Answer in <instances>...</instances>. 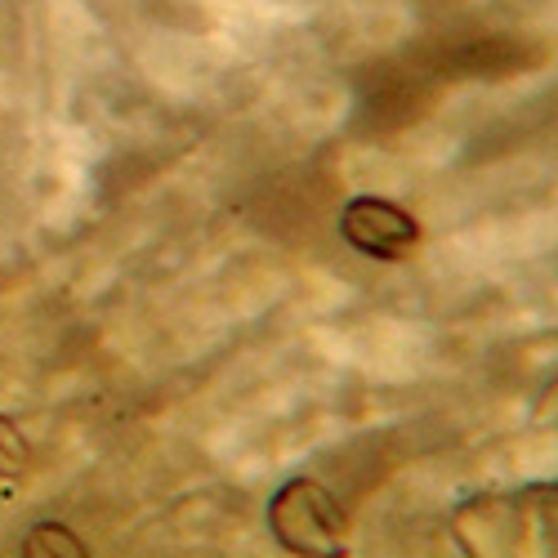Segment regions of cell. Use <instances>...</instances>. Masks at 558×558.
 <instances>
[{
	"label": "cell",
	"instance_id": "4",
	"mask_svg": "<svg viewBox=\"0 0 558 558\" xmlns=\"http://www.w3.org/2000/svg\"><path fill=\"white\" fill-rule=\"evenodd\" d=\"M19 554L23 558H89V545L68 523H36L27 527Z\"/></svg>",
	"mask_w": 558,
	"mask_h": 558
},
{
	"label": "cell",
	"instance_id": "1",
	"mask_svg": "<svg viewBox=\"0 0 558 558\" xmlns=\"http://www.w3.org/2000/svg\"><path fill=\"white\" fill-rule=\"evenodd\" d=\"M264 523L272 545H282L287 554L300 558H331L344 554V536H349V514L340 496L322 483V478H287L268 496Z\"/></svg>",
	"mask_w": 558,
	"mask_h": 558
},
{
	"label": "cell",
	"instance_id": "6",
	"mask_svg": "<svg viewBox=\"0 0 558 558\" xmlns=\"http://www.w3.org/2000/svg\"><path fill=\"white\" fill-rule=\"evenodd\" d=\"M27 470H32V442H27V434L10 421V415H0V478L19 483V478H27Z\"/></svg>",
	"mask_w": 558,
	"mask_h": 558
},
{
	"label": "cell",
	"instance_id": "5",
	"mask_svg": "<svg viewBox=\"0 0 558 558\" xmlns=\"http://www.w3.org/2000/svg\"><path fill=\"white\" fill-rule=\"evenodd\" d=\"M514 500H519L527 536H536V545H545L554 554V500H558V487L554 483H532V487L514 492Z\"/></svg>",
	"mask_w": 558,
	"mask_h": 558
},
{
	"label": "cell",
	"instance_id": "2",
	"mask_svg": "<svg viewBox=\"0 0 558 558\" xmlns=\"http://www.w3.org/2000/svg\"><path fill=\"white\" fill-rule=\"evenodd\" d=\"M447 532L464 558H514L527 541L523 514L514 492H474L464 496L451 514Z\"/></svg>",
	"mask_w": 558,
	"mask_h": 558
},
{
	"label": "cell",
	"instance_id": "3",
	"mask_svg": "<svg viewBox=\"0 0 558 558\" xmlns=\"http://www.w3.org/2000/svg\"><path fill=\"white\" fill-rule=\"evenodd\" d=\"M336 228H340L349 251H357L366 259H380V264H398L415 242H421V219H415L407 206H398L389 197H371V193L349 197Z\"/></svg>",
	"mask_w": 558,
	"mask_h": 558
}]
</instances>
